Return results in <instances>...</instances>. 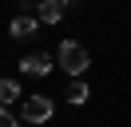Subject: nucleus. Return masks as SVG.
I'll return each instance as SVG.
<instances>
[{
    "label": "nucleus",
    "mask_w": 131,
    "mask_h": 127,
    "mask_svg": "<svg viewBox=\"0 0 131 127\" xmlns=\"http://www.w3.org/2000/svg\"><path fill=\"white\" fill-rule=\"evenodd\" d=\"M12 99H20V83H16V79H0V103L8 107Z\"/></svg>",
    "instance_id": "obj_7"
},
{
    "label": "nucleus",
    "mask_w": 131,
    "mask_h": 127,
    "mask_svg": "<svg viewBox=\"0 0 131 127\" xmlns=\"http://www.w3.org/2000/svg\"><path fill=\"white\" fill-rule=\"evenodd\" d=\"M24 119H28V123L52 119V99H48V95H28V99H24Z\"/></svg>",
    "instance_id": "obj_2"
},
{
    "label": "nucleus",
    "mask_w": 131,
    "mask_h": 127,
    "mask_svg": "<svg viewBox=\"0 0 131 127\" xmlns=\"http://www.w3.org/2000/svg\"><path fill=\"white\" fill-rule=\"evenodd\" d=\"M0 127H16V115H12L8 107H0Z\"/></svg>",
    "instance_id": "obj_8"
},
{
    "label": "nucleus",
    "mask_w": 131,
    "mask_h": 127,
    "mask_svg": "<svg viewBox=\"0 0 131 127\" xmlns=\"http://www.w3.org/2000/svg\"><path fill=\"white\" fill-rule=\"evenodd\" d=\"M36 28H40V20H36V16H16V20H12V36H16V40L36 36Z\"/></svg>",
    "instance_id": "obj_5"
},
{
    "label": "nucleus",
    "mask_w": 131,
    "mask_h": 127,
    "mask_svg": "<svg viewBox=\"0 0 131 127\" xmlns=\"http://www.w3.org/2000/svg\"><path fill=\"white\" fill-rule=\"evenodd\" d=\"M56 60H60V68H64L68 76H83V71H88V64H91V56H88V48H83V44L64 40V44H60V52H56Z\"/></svg>",
    "instance_id": "obj_1"
},
{
    "label": "nucleus",
    "mask_w": 131,
    "mask_h": 127,
    "mask_svg": "<svg viewBox=\"0 0 131 127\" xmlns=\"http://www.w3.org/2000/svg\"><path fill=\"white\" fill-rule=\"evenodd\" d=\"M64 95H68V103H75V107H80V103H88V95H91V91H88V83H83L80 76H72V79H68V91H64Z\"/></svg>",
    "instance_id": "obj_6"
},
{
    "label": "nucleus",
    "mask_w": 131,
    "mask_h": 127,
    "mask_svg": "<svg viewBox=\"0 0 131 127\" xmlns=\"http://www.w3.org/2000/svg\"><path fill=\"white\" fill-rule=\"evenodd\" d=\"M20 71H24V76H48V71H52V60L44 52H32V56L20 60Z\"/></svg>",
    "instance_id": "obj_4"
},
{
    "label": "nucleus",
    "mask_w": 131,
    "mask_h": 127,
    "mask_svg": "<svg viewBox=\"0 0 131 127\" xmlns=\"http://www.w3.org/2000/svg\"><path fill=\"white\" fill-rule=\"evenodd\" d=\"M36 12H40V16H36L40 24H56L60 16L68 12V0H40V4H36Z\"/></svg>",
    "instance_id": "obj_3"
}]
</instances>
